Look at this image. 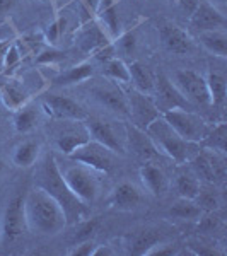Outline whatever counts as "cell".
<instances>
[{
    "label": "cell",
    "instance_id": "6da1fadb",
    "mask_svg": "<svg viewBox=\"0 0 227 256\" xmlns=\"http://www.w3.org/2000/svg\"><path fill=\"white\" fill-rule=\"evenodd\" d=\"M34 186L48 193L50 196H53L58 205L62 207L67 218V226H76L79 222L89 218V205H86L84 202H80L79 198L70 192L67 183L64 181L60 171V164L56 162V159L52 154L44 156L43 159H38V162L34 164Z\"/></svg>",
    "mask_w": 227,
    "mask_h": 256
},
{
    "label": "cell",
    "instance_id": "7a4b0ae2",
    "mask_svg": "<svg viewBox=\"0 0 227 256\" xmlns=\"http://www.w3.org/2000/svg\"><path fill=\"white\" fill-rule=\"evenodd\" d=\"M24 214L28 229L40 236H56L67 227V218L58 202L38 186L24 196Z\"/></svg>",
    "mask_w": 227,
    "mask_h": 256
},
{
    "label": "cell",
    "instance_id": "3957f363",
    "mask_svg": "<svg viewBox=\"0 0 227 256\" xmlns=\"http://www.w3.org/2000/svg\"><path fill=\"white\" fill-rule=\"evenodd\" d=\"M146 134L154 142V146L160 156H166V158L172 159L180 166H186L190 160L198 154V150L202 147L200 144H193L181 138L160 114L152 123H148V126L146 128Z\"/></svg>",
    "mask_w": 227,
    "mask_h": 256
},
{
    "label": "cell",
    "instance_id": "277c9868",
    "mask_svg": "<svg viewBox=\"0 0 227 256\" xmlns=\"http://www.w3.org/2000/svg\"><path fill=\"white\" fill-rule=\"evenodd\" d=\"M60 171L62 176H64V181L70 188V192L80 202H84L86 205H90L96 202L99 193V180L94 169L84 166V164L74 162L64 169L60 168Z\"/></svg>",
    "mask_w": 227,
    "mask_h": 256
},
{
    "label": "cell",
    "instance_id": "5b68a950",
    "mask_svg": "<svg viewBox=\"0 0 227 256\" xmlns=\"http://www.w3.org/2000/svg\"><path fill=\"white\" fill-rule=\"evenodd\" d=\"M160 116L168 122V125L180 135L181 138L193 144H202L207 137L208 125L200 114L193 113L192 110H168L162 111Z\"/></svg>",
    "mask_w": 227,
    "mask_h": 256
},
{
    "label": "cell",
    "instance_id": "8992f818",
    "mask_svg": "<svg viewBox=\"0 0 227 256\" xmlns=\"http://www.w3.org/2000/svg\"><path fill=\"white\" fill-rule=\"evenodd\" d=\"M190 168L202 183L224 184L226 181V159L224 154L200 147L198 154L190 160Z\"/></svg>",
    "mask_w": 227,
    "mask_h": 256
},
{
    "label": "cell",
    "instance_id": "52a82bcc",
    "mask_svg": "<svg viewBox=\"0 0 227 256\" xmlns=\"http://www.w3.org/2000/svg\"><path fill=\"white\" fill-rule=\"evenodd\" d=\"M67 158L74 162L84 164V166L94 169L96 172H111V169L114 166L113 152L92 138H89L88 142H84L77 148H74Z\"/></svg>",
    "mask_w": 227,
    "mask_h": 256
},
{
    "label": "cell",
    "instance_id": "ba28073f",
    "mask_svg": "<svg viewBox=\"0 0 227 256\" xmlns=\"http://www.w3.org/2000/svg\"><path fill=\"white\" fill-rule=\"evenodd\" d=\"M28 230L26 214H24V196L14 195L7 202L6 210L2 214V222H0V236L2 241L14 242Z\"/></svg>",
    "mask_w": 227,
    "mask_h": 256
},
{
    "label": "cell",
    "instance_id": "9c48e42d",
    "mask_svg": "<svg viewBox=\"0 0 227 256\" xmlns=\"http://www.w3.org/2000/svg\"><path fill=\"white\" fill-rule=\"evenodd\" d=\"M172 84L178 88V90L183 94V98L190 104H210L207 80L202 74L195 72V70H178L174 74Z\"/></svg>",
    "mask_w": 227,
    "mask_h": 256
},
{
    "label": "cell",
    "instance_id": "30bf717a",
    "mask_svg": "<svg viewBox=\"0 0 227 256\" xmlns=\"http://www.w3.org/2000/svg\"><path fill=\"white\" fill-rule=\"evenodd\" d=\"M125 96L126 101H128V118L132 120V125L146 130L148 123H152L160 114L154 99L148 94L140 92V90L134 89L130 86V89L125 90Z\"/></svg>",
    "mask_w": 227,
    "mask_h": 256
},
{
    "label": "cell",
    "instance_id": "8fae6325",
    "mask_svg": "<svg viewBox=\"0 0 227 256\" xmlns=\"http://www.w3.org/2000/svg\"><path fill=\"white\" fill-rule=\"evenodd\" d=\"M43 110L48 116L64 122H84L88 118V113L79 102L60 94H48L43 99Z\"/></svg>",
    "mask_w": 227,
    "mask_h": 256
},
{
    "label": "cell",
    "instance_id": "7c38bea8",
    "mask_svg": "<svg viewBox=\"0 0 227 256\" xmlns=\"http://www.w3.org/2000/svg\"><path fill=\"white\" fill-rule=\"evenodd\" d=\"M152 94L156 96L154 102L160 113L168 110H190V102L183 98L178 88L172 84V80L168 79L162 74L154 77V92Z\"/></svg>",
    "mask_w": 227,
    "mask_h": 256
},
{
    "label": "cell",
    "instance_id": "4fadbf2b",
    "mask_svg": "<svg viewBox=\"0 0 227 256\" xmlns=\"http://www.w3.org/2000/svg\"><path fill=\"white\" fill-rule=\"evenodd\" d=\"M111 41L113 40L96 19L80 24L76 31V46H79L84 53H96L99 48L106 46Z\"/></svg>",
    "mask_w": 227,
    "mask_h": 256
},
{
    "label": "cell",
    "instance_id": "5bb4252c",
    "mask_svg": "<svg viewBox=\"0 0 227 256\" xmlns=\"http://www.w3.org/2000/svg\"><path fill=\"white\" fill-rule=\"evenodd\" d=\"M164 241L162 234L156 229H138L134 232H128L123 238V250L128 254L142 256L150 254V251L156 246Z\"/></svg>",
    "mask_w": 227,
    "mask_h": 256
},
{
    "label": "cell",
    "instance_id": "9a60e30c",
    "mask_svg": "<svg viewBox=\"0 0 227 256\" xmlns=\"http://www.w3.org/2000/svg\"><path fill=\"white\" fill-rule=\"evenodd\" d=\"M192 26L198 32L202 31H214V30H224L226 18L216 6H212L207 0H202L196 4L195 10L192 14Z\"/></svg>",
    "mask_w": 227,
    "mask_h": 256
},
{
    "label": "cell",
    "instance_id": "2e32d148",
    "mask_svg": "<svg viewBox=\"0 0 227 256\" xmlns=\"http://www.w3.org/2000/svg\"><path fill=\"white\" fill-rule=\"evenodd\" d=\"M126 142H128L130 150L144 162H152L160 156L154 142L146 134V130L132 125V123H126Z\"/></svg>",
    "mask_w": 227,
    "mask_h": 256
},
{
    "label": "cell",
    "instance_id": "e0dca14e",
    "mask_svg": "<svg viewBox=\"0 0 227 256\" xmlns=\"http://www.w3.org/2000/svg\"><path fill=\"white\" fill-rule=\"evenodd\" d=\"M84 123L90 138L102 144L104 147H108L113 154H122V156L125 154V147H123L122 140L118 138L116 132L113 130V126L110 123L101 122V120H92V118H86Z\"/></svg>",
    "mask_w": 227,
    "mask_h": 256
},
{
    "label": "cell",
    "instance_id": "ac0fdd59",
    "mask_svg": "<svg viewBox=\"0 0 227 256\" xmlns=\"http://www.w3.org/2000/svg\"><path fill=\"white\" fill-rule=\"evenodd\" d=\"M90 92L101 106L120 116H128V101H126L125 90L114 86H99V88H92Z\"/></svg>",
    "mask_w": 227,
    "mask_h": 256
},
{
    "label": "cell",
    "instance_id": "d6986e66",
    "mask_svg": "<svg viewBox=\"0 0 227 256\" xmlns=\"http://www.w3.org/2000/svg\"><path fill=\"white\" fill-rule=\"evenodd\" d=\"M159 34L168 52L176 53V55H186V53L192 52L193 48L192 38L186 34V31H183L176 24L162 22L159 28Z\"/></svg>",
    "mask_w": 227,
    "mask_h": 256
},
{
    "label": "cell",
    "instance_id": "ffe728a7",
    "mask_svg": "<svg viewBox=\"0 0 227 256\" xmlns=\"http://www.w3.org/2000/svg\"><path fill=\"white\" fill-rule=\"evenodd\" d=\"M144 200L142 192L132 183H122L113 190L110 198L111 208L120 210V212H130L140 207Z\"/></svg>",
    "mask_w": 227,
    "mask_h": 256
},
{
    "label": "cell",
    "instance_id": "44dd1931",
    "mask_svg": "<svg viewBox=\"0 0 227 256\" xmlns=\"http://www.w3.org/2000/svg\"><path fill=\"white\" fill-rule=\"evenodd\" d=\"M140 180L150 195L162 196L169 188V180L166 172L154 162H146L140 168Z\"/></svg>",
    "mask_w": 227,
    "mask_h": 256
},
{
    "label": "cell",
    "instance_id": "7402d4cb",
    "mask_svg": "<svg viewBox=\"0 0 227 256\" xmlns=\"http://www.w3.org/2000/svg\"><path fill=\"white\" fill-rule=\"evenodd\" d=\"M0 98H2V102L6 104L7 110L16 111L30 101V92L20 80L7 79L0 84Z\"/></svg>",
    "mask_w": 227,
    "mask_h": 256
},
{
    "label": "cell",
    "instance_id": "603a6c76",
    "mask_svg": "<svg viewBox=\"0 0 227 256\" xmlns=\"http://www.w3.org/2000/svg\"><path fill=\"white\" fill-rule=\"evenodd\" d=\"M102 30L110 34L111 40H116L122 31H120V19H118V4L116 0H101L96 12V18Z\"/></svg>",
    "mask_w": 227,
    "mask_h": 256
},
{
    "label": "cell",
    "instance_id": "cb8c5ba5",
    "mask_svg": "<svg viewBox=\"0 0 227 256\" xmlns=\"http://www.w3.org/2000/svg\"><path fill=\"white\" fill-rule=\"evenodd\" d=\"M90 138L88 128H86V123L84 122H79V125L74 126V128H67V130L60 132L55 138V144L58 147V150L62 154L68 156L74 148H77L79 146H82L84 142H88Z\"/></svg>",
    "mask_w": 227,
    "mask_h": 256
},
{
    "label": "cell",
    "instance_id": "d4e9b609",
    "mask_svg": "<svg viewBox=\"0 0 227 256\" xmlns=\"http://www.w3.org/2000/svg\"><path fill=\"white\" fill-rule=\"evenodd\" d=\"M128 72L132 88L144 94H148V96L154 92V76L150 74L147 65H144L142 62H132L128 64Z\"/></svg>",
    "mask_w": 227,
    "mask_h": 256
},
{
    "label": "cell",
    "instance_id": "484cf974",
    "mask_svg": "<svg viewBox=\"0 0 227 256\" xmlns=\"http://www.w3.org/2000/svg\"><path fill=\"white\" fill-rule=\"evenodd\" d=\"M202 181L195 176L192 168L180 169L174 178V188L181 198H188V200H195L198 192H200Z\"/></svg>",
    "mask_w": 227,
    "mask_h": 256
},
{
    "label": "cell",
    "instance_id": "4316f807",
    "mask_svg": "<svg viewBox=\"0 0 227 256\" xmlns=\"http://www.w3.org/2000/svg\"><path fill=\"white\" fill-rule=\"evenodd\" d=\"M40 159V144L34 140H26L16 147L12 154V162L18 168H32Z\"/></svg>",
    "mask_w": 227,
    "mask_h": 256
},
{
    "label": "cell",
    "instance_id": "83f0119b",
    "mask_svg": "<svg viewBox=\"0 0 227 256\" xmlns=\"http://www.w3.org/2000/svg\"><path fill=\"white\" fill-rule=\"evenodd\" d=\"M198 40L208 50L210 53L217 56H227V34L226 30H214V31H202Z\"/></svg>",
    "mask_w": 227,
    "mask_h": 256
},
{
    "label": "cell",
    "instance_id": "f1b7e54d",
    "mask_svg": "<svg viewBox=\"0 0 227 256\" xmlns=\"http://www.w3.org/2000/svg\"><path fill=\"white\" fill-rule=\"evenodd\" d=\"M94 68L89 62H82V64L76 65V67L68 68L67 72L60 74L55 79L56 86H72V84H79V82H84L92 77Z\"/></svg>",
    "mask_w": 227,
    "mask_h": 256
},
{
    "label": "cell",
    "instance_id": "f546056e",
    "mask_svg": "<svg viewBox=\"0 0 227 256\" xmlns=\"http://www.w3.org/2000/svg\"><path fill=\"white\" fill-rule=\"evenodd\" d=\"M207 89H208V98H210V106H216L220 108L224 106L226 101V92H227V86H226V77L222 74L217 72H210L207 77Z\"/></svg>",
    "mask_w": 227,
    "mask_h": 256
},
{
    "label": "cell",
    "instance_id": "4dcf8cb0",
    "mask_svg": "<svg viewBox=\"0 0 227 256\" xmlns=\"http://www.w3.org/2000/svg\"><path fill=\"white\" fill-rule=\"evenodd\" d=\"M196 205L204 210V214H212L220 207V196L216 190V184L210 183H202L200 192L195 198Z\"/></svg>",
    "mask_w": 227,
    "mask_h": 256
},
{
    "label": "cell",
    "instance_id": "1f68e13d",
    "mask_svg": "<svg viewBox=\"0 0 227 256\" xmlns=\"http://www.w3.org/2000/svg\"><path fill=\"white\" fill-rule=\"evenodd\" d=\"M169 214L176 218H181V220H200L204 217V210L198 207L195 200H188V198H181V196L171 207Z\"/></svg>",
    "mask_w": 227,
    "mask_h": 256
},
{
    "label": "cell",
    "instance_id": "d6a6232c",
    "mask_svg": "<svg viewBox=\"0 0 227 256\" xmlns=\"http://www.w3.org/2000/svg\"><path fill=\"white\" fill-rule=\"evenodd\" d=\"M102 74L108 77L110 80L116 82V84H126L130 86V72H128V65L125 64L122 58L113 56V58L104 62V68Z\"/></svg>",
    "mask_w": 227,
    "mask_h": 256
},
{
    "label": "cell",
    "instance_id": "836d02e7",
    "mask_svg": "<svg viewBox=\"0 0 227 256\" xmlns=\"http://www.w3.org/2000/svg\"><path fill=\"white\" fill-rule=\"evenodd\" d=\"M36 122H38V113L36 110L30 106L26 102L24 106H20L19 110L14 111V128L19 134H28L32 128L36 126Z\"/></svg>",
    "mask_w": 227,
    "mask_h": 256
},
{
    "label": "cell",
    "instance_id": "e575fe53",
    "mask_svg": "<svg viewBox=\"0 0 227 256\" xmlns=\"http://www.w3.org/2000/svg\"><path fill=\"white\" fill-rule=\"evenodd\" d=\"M226 135H227V125L220 122L218 125L208 128L207 137L202 140L200 146L207 147L210 150H216L218 154H226Z\"/></svg>",
    "mask_w": 227,
    "mask_h": 256
},
{
    "label": "cell",
    "instance_id": "d590c367",
    "mask_svg": "<svg viewBox=\"0 0 227 256\" xmlns=\"http://www.w3.org/2000/svg\"><path fill=\"white\" fill-rule=\"evenodd\" d=\"M116 55H132L135 52V34L134 32H122L116 40H113Z\"/></svg>",
    "mask_w": 227,
    "mask_h": 256
},
{
    "label": "cell",
    "instance_id": "8d00e7d4",
    "mask_svg": "<svg viewBox=\"0 0 227 256\" xmlns=\"http://www.w3.org/2000/svg\"><path fill=\"white\" fill-rule=\"evenodd\" d=\"M76 226H77V232H76V236H74L76 244L82 241H88V239H92V234H94V230H96V220H94V218L89 217Z\"/></svg>",
    "mask_w": 227,
    "mask_h": 256
},
{
    "label": "cell",
    "instance_id": "74e56055",
    "mask_svg": "<svg viewBox=\"0 0 227 256\" xmlns=\"http://www.w3.org/2000/svg\"><path fill=\"white\" fill-rule=\"evenodd\" d=\"M20 58H22V55H20V50H19V44L16 43H12L9 50H7V55H6V58H4V65H2V68L6 70H9V68H14L16 65L19 64Z\"/></svg>",
    "mask_w": 227,
    "mask_h": 256
},
{
    "label": "cell",
    "instance_id": "f35d334b",
    "mask_svg": "<svg viewBox=\"0 0 227 256\" xmlns=\"http://www.w3.org/2000/svg\"><path fill=\"white\" fill-rule=\"evenodd\" d=\"M96 248V242L92 239H88V241H82L74 244V248L70 250V254L72 256H92V251Z\"/></svg>",
    "mask_w": 227,
    "mask_h": 256
},
{
    "label": "cell",
    "instance_id": "ab89813d",
    "mask_svg": "<svg viewBox=\"0 0 227 256\" xmlns=\"http://www.w3.org/2000/svg\"><path fill=\"white\" fill-rule=\"evenodd\" d=\"M64 30H65V19L60 18L58 20H55V22L50 26V30L46 31V40L52 41V43H56L62 36V32H64Z\"/></svg>",
    "mask_w": 227,
    "mask_h": 256
},
{
    "label": "cell",
    "instance_id": "60d3db41",
    "mask_svg": "<svg viewBox=\"0 0 227 256\" xmlns=\"http://www.w3.org/2000/svg\"><path fill=\"white\" fill-rule=\"evenodd\" d=\"M62 58H65L64 53L55 52V50H50V52L41 53V55L38 56V62L40 64H53V62H58Z\"/></svg>",
    "mask_w": 227,
    "mask_h": 256
},
{
    "label": "cell",
    "instance_id": "b9f144b4",
    "mask_svg": "<svg viewBox=\"0 0 227 256\" xmlns=\"http://www.w3.org/2000/svg\"><path fill=\"white\" fill-rule=\"evenodd\" d=\"M16 38H18V34H16L12 24L6 22L0 26V41H16Z\"/></svg>",
    "mask_w": 227,
    "mask_h": 256
},
{
    "label": "cell",
    "instance_id": "7bdbcfd3",
    "mask_svg": "<svg viewBox=\"0 0 227 256\" xmlns=\"http://www.w3.org/2000/svg\"><path fill=\"white\" fill-rule=\"evenodd\" d=\"M113 256V254H116V251H113L108 244H96V248H94V251H92V256Z\"/></svg>",
    "mask_w": 227,
    "mask_h": 256
},
{
    "label": "cell",
    "instance_id": "ee69618b",
    "mask_svg": "<svg viewBox=\"0 0 227 256\" xmlns=\"http://www.w3.org/2000/svg\"><path fill=\"white\" fill-rule=\"evenodd\" d=\"M12 43H14V41H0V67L4 65V58H6L7 50H9Z\"/></svg>",
    "mask_w": 227,
    "mask_h": 256
},
{
    "label": "cell",
    "instance_id": "f6af8a7d",
    "mask_svg": "<svg viewBox=\"0 0 227 256\" xmlns=\"http://www.w3.org/2000/svg\"><path fill=\"white\" fill-rule=\"evenodd\" d=\"M12 4H14V0H0V12L9 10L12 7Z\"/></svg>",
    "mask_w": 227,
    "mask_h": 256
},
{
    "label": "cell",
    "instance_id": "bcb514c9",
    "mask_svg": "<svg viewBox=\"0 0 227 256\" xmlns=\"http://www.w3.org/2000/svg\"><path fill=\"white\" fill-rule=\"evenodd\" d=\"M2 171H4V162L0 160V174H2Z\"/></svg>",
    "mask_w": 227,
    "mask_h": 256
},
{
    "label": "cell",
    "instance_id": "7dc6e473",
    "mask_svg": "<svg viewBox=\"0 0 227 256\" xmlns=\"http://www.w3.org/2000/svg\"><path fill=\"white\" fill-rule=\"evenodd\" d=\"M41 2H50V0H41Z\"/></svg>",
    "mask_w": 227,
    "mask_h": 256
},
{
    "label": "cell",
    "instance_id": "c3c4849f",
    "mask_svg": "<svg viewBox=\"0 0 227 256\" xmlns=\"http://www.w3.org/2000/svg\"><path fill=\"white\" fill-rule=\"evenodd\" d=\"M0 72H2V67H0Z\"/></svg>",
    "mask_w": 227,
    "mask_h": 256
}]
</instances>
